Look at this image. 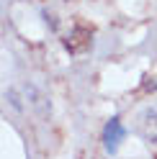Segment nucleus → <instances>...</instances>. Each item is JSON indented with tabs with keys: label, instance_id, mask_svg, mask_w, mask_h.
Here are the masks:
<instances>
[{
	"label": "nucleus",
	"instance_id": "f03ea898",
	"mask_svg": "<svg viewBox=\"0 0 157 159\" xmlns=\"http://www.w3.org/2000/svg\"><path fill=\"white\" fill-rule=\"evenodd\" d=\"M124 136H126V131L121 126V118L113 116L111 121L106 123V128H103V146H106V152L116 154V149H119V144L124 141Z\"/></svg>",
	"mask_w": 157,
	"mask_h": 159
},
{
	"label": "nucleus",
	"instance_id": "7ed1b4c3",
	"mask_svg": "<svg viewBox=\"0 0 157 159\" xmlns=\"http://www.w3.org/2000/svg\"><path fill=\"white\" fill-rule=\"evenodd\" d=\"M136 128H139V134L147 139V141H157V108H144L136 118Z\"/></svg>",
	"mask_w": 157,
	"mask_h": 159
},
{
	"label": "nucleus",
	"instance_id": "f257e3e1",
	"mask_svg": "<svg viewBox=\"0 0 157 159\" xmlns=\"http://www.w3.org/2000/svg\"><path fill=\"white\" fill-rule=\"evenodd\" d=\"M23 95H26V105H31V111L41 118V121H49L52 118V103L49 98L34 85H23Z\"/></svg>",
	"mask_w": 157,
	"mask_h": 159
}]
</instances>
